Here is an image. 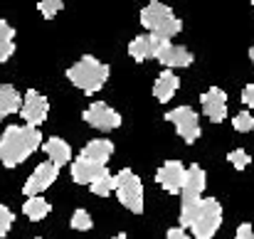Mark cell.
<instances>
[{"instance_id":"obj_1","label":"cell","mask_w":254,"mask_h":239,"mask_svg":"<svg viewBox=\"0 0 254 239\" xmlns=\"http://www.w3.org/2000/svg\"><path fill=\"white\" fill-rule=\"evenodd\" d=\"M42 146V133L30 126H7L0 136V163L17 168Z\"/></svg>"},{"instance_id":"obj_17","label":"cell","mask_w":254,"mask_h":239,"mask_svg":"<svg viewBox=\"0 0 254 239\" xmlns=\"http://www.w3.org/2000/svg\"><path fill=\"white\" fill-rule=\"evenodd\" d=\"M22 109V96L12 84H0V121L10 114H20Z\"/></svg>"},{"instance_id":"obj_16","label":"cell","mask_w":254,"mask_h":239,"mask_svg":"<svg viewBox=\"0 0 254 239\" xmlns=\"http://www.w3.org/2000/svg\"><path fill=\"white\" fill-rule=\"evenodd\" d=\"M178 89H180L178 74H173L170 69H166V72H161V77L153 84V96H156L161 104H168L170 99L178 94Z\"/></svg>"},{"instance_id":"obj_2","label":"cell","mask_w":254,"mask_h":239,"mask_svg":"<svg viewBox=\"0 0 254 239\" xmlns=\"http://www.w3.org/2000/svg\"><path fill=\"white\" fill-rule=\"evenodd\" d=\"M141 25L148 30V35H153L161 42H173V37L183 30V22L173 12V7L158 2V0H151L141 10Z\"/></svg>"},{"instance_id":"obj_12","label":"cell","mask_w":254,"mask_h":239,"mask_svg":"<svg viewBox=\"0 0 254 239\" xmlns=\"http://www.w3.org/2000/svg\"><path fill=\"white\" fill-rule=\"evenodd\" d=\"M200 104L212 123H222L227 119V91H222L220 86H210L205 94H200Z\"/></svg>"},{"instance_id":"obj_7","label":"cell","mask_w":254,"mask_h":239,"mask_svg":"<svg viewBox=\"0 0 254 239\" xmlns=\"http://www.w3.org/2000/svg\"><path fill=\"white\" fill-rule=\"evenodd\" d=\"M82 119H84V123H89L96 131H116L121 126V114L116 109H111L109 104H104V101L89 104L82 111Z\"/></svg>"},{"instance_id":"obj_11","label":"cell","mask_w":254,"mask_h":239,"mask_svg":"<svg viewBox=\"0 0 254 239\" xmlns=\"http://www.w3.org/2000/svg\"><path fill=\"white\" fill-rule=\"evenodd\" d=\"M205 185H207L205 170H202L197 163H192V165L188 168V180H185V187H183V192H180V207L200 205V202L205 200V197H202Z\"/></svg>"},{"instance_id":"obj_8","label":"cell","mask_w":254,"mask_h":239,"mask_svg":"<svg viewBox=\"0 0 254 239\" xmlns=\"http://www.w3.org/2000/svg\"><path fill=\"white\" fill-rule=\"evenodd\" d=\"M47 114H50L47 96H42L37 89H27L25 99H22V109H20V116H22L25 126H30V128L42 126L47 121Z\"/></svg>"},{"instance_id":"obj_13","label":"cell","mask_w":254,"mask_h":239,"mask_svg":"<svg viewBox=\"0 0 254 239\" xmlns=\"http://www.w3.org/2000/svg\"><path fill=\"white\" fill-rule=\"evenodd\" d=\"M156 60H158L166 69H185V67L192 64L195 57H192V52H190L188 47H183V45H175V42H161Z\"/></svg>"},{"instance_id":"obj_22","label":"cell","mask_w":254,"mask_h":239,"mask_svg":"<svg viewBox=\"0 0 254 239\" xmlns=\"http://www.w3.org/2000/svg\"><path fill=\"white\" fill-rule=\"evenodd\" d=\"M69 225H72V230H77V232H89V230L94 227V220H91V215L86 212L84 207H79V210H74Z\"/></svg>"},{"instance_id":"obj_20","label":"cell","mask_w":254,"mask_h":239,"mask_svg":"<svg viewBox=\"0 0 254 239\" xmlns=\"http://www.w3.org/2000/svg\"><path fill=\"white\" fill-rule=\"evenodd\" d=\"M50 202L45 200V197H27L25 200V205H22V212H25V217L27 220H32V222H40V220H45L47 215H50Z\"/></svg>"},{"instance_id":"obj_32","label":"cell","mask_w":254,"mask_h":239,"mask_svg":"<svg viewBox=\"0 0 254 239\" xmlns=\"http://www.w3.org/2000/svg\"><path fill=\"white\" fill-rule=\"evenodd\" d=\"M250 60H252V64H254V45L250 47Z\"/></svg>"},{"instance_id":"obj_34","label":"cell","mask_w":254,"mask_h":239,"mask_svg":"<svg viewBox=\"0 0 254 239\" xmlns=\"http://www.w3.org/2000/svg\"><path fill=\"white\" fill-rule=\"evenodd\" d=\"M37 239H42V237H37Z\"/></svg>"},{"instance_id":"obj_19","label":"cell","mask_w":254,"mask_h":239,"mask_svg":"<svg viewBox=\"0 0 254 239\" xmlns=\"http://www.w3.org/2000/svg\"><path fill=\"white\" fill-rule=\"evenodd\" d=\"M82 156L89 160H96V163H101V165H106V160L114 156V143H111L109 138H94V141H89L84 146Z\"/></svg>"},{"instance_id":"obj_3","label":"cell","mask_w":254,"mask_h":239,"mask_svg":"<svg viewBox=\"0 0 254 239\" xmlns=\"http://www.w3.org/2000/svg\"><path fill=\"white\" fill-rule=\"evenodd\" d=\"M109 72H111L109 64L99 62L91 55H84L79 62H74L67 69V79H69V84H74L77 89H82L84 94H94V91H99L106 84Z\"/></svg>"},{"instance_id":"obj_31","label":"cell","mask_w":254,"mask_h":239,"mask_svg":"<svg viewBox=\"0 0 254 239\" xmlns=\"http://www.w3.org/2000/svg\"><path fill=\"white\" fill-rule=\"evenodd\" d=\"M114 239H131V237H128V235H124V232H121V235H116V237H114Z\"/></svg>"},{"instance_id":"obj_9","label":"cell","mask_w":254,"mask_h":239,"mask_svg":"<svg viewBox=\"0 0 254 239\" xmlns=\"http://www.w3.org/2000/svg\"><path fill=\"white\" fill-rule=\"evenodd\" d=\"M188 180V168L180 160H166L158 170H156V182L170 192V195H180Z\"/></svg>"},{"instance_id":"obj_27","label":"cell","mask_w":254,"mask_h":239,"mask_svg":"<svg viewBox=\"0 0 254 239\" xmlns=\"http://www.w3.org/2000/svg\"><path fill=\"white\" fill-rule=\"evenodd\" d=\"M12 222H15V215H12V210H7L5 205H0V239L7 237V232H10Z\"/></svg>"},{"instance_id":"obj_25","label":"cell","mask_w":254,"mask_h":239,"mask_svg":"<svg viewBox=\"0 0 254 239\" xmlns=\"http://www.w3.org/2000/svg\"><path fill=\"white\" fill-rule=\"evenodd\" d=\"M227 163H230L235 170H247V165L252 163V158H250L247 151L237 148V151H230V153H227Z\"/></svg>"},{"instance_id":"obj_4","label":"cell","mask_w":254,"mask_h":239,"mask_svg":"<svg viewBox=\"0 0 254 239\" xmlns=\"http://www.w3.org/2000/svg\"><path fill=\"white\" fill-rule=\"evenodd\" d=\"M220 225H222V205H220V200L217 197H205L200 210H197V215H195V220H192V225H190L192 237L212 239L217 235Z\"/></svg>"},{"instance_id":"obj_23","label":"cell","mask_w":254,"mask_h":239,"mask_svg":"<svg viewBox=\"0 0 254 239\" xmlns=\"http://www.w3.org/2000/svg\"><path fill=\"white\" fill-rule=\"evenodd\" d=\"M91 192L99 195V197H109L111 192H116V175H106V178L96 180L91 185Z\"/></svg>"},{"instance_id":"obj_26","label":"cell","mask_w":254,"mask_h":239,"mask_svg":"<svg viewBox=\"0 0 254 239\" xmlns=\"http://www.w3.org/2000/svg\"><path fill=\"white\" fill-rule=\"evenodd\" d=\"M62 7H64V2H62V0H42V2H37V10H40L47 20H52Z\"/></svg>"},{"instance_id":"obj_6","label":"cell","mask_w":254,"mask_h":239,"mask_svg":"<svg viewBox=\"0 0 254 239\" xmlns=\"http://www.w3.org/2000/svg\"><path fill=\"white\" fill-rule=\"evenodd\" d=\"M166 121L175 126L178 136L188 146H192L200 138V119H197V111H192L190 106H178V109L168 111L166 114Z\"/></svg>"},{"instance_id":"obj_29","label":"cell","mask_w":254,"mask_h":239,"mask_svg":"<svg viewBox=\"0 0 254 239\" xmlns=\"http://www.w3.org/2000/svg\"><path fill=\"white\" fill-rule=\"evenodd\" d=\"M235 239H254V230L250 222H242L240 227H237V235H235Z\"/></svg>"},{"instance_id":"obj_30","label":"cell","mask_w":254,"mask_h":239,"mask_svg":"<svg viewBox=\"0 0 254 239\" xmlns=\"http://www.w3.org/2000/svg\"><path fill=\"white\" fill-rule=\"evenodd\" d=\"M166 239H190V237H188V232L183 227H173V230H168V237Z\"/></svg>"},{"instance_id":"obj_18","label":"cell","mask_w":254,"mask_h":239,"mask_svg":"<svg viewBox=\"0 0 254 239\" xmlns=\"http://www.w3.org/2000/svg\"><path fill=\"white\" fill-rule=\"evenodd\" d=\"M45 153H47V158L52 160L57 168H62L64 163H69V160H72V146H69L64 138L52 136V138H47V141H45Z\"/></svg>"},{"instance_id":"obj_10","label":"cell","mask_w":254,"mask_h":239,"mask_svg":"<svg viewBox=\"0 0 254 239\" xmlns=\"http://www.w3.org/2000/svg\"><path fill=\"white\" fill-rule=\"evenodd\" d=\"M57 175H60V168H57L52 160L40 163V165L32 170V175L25 180L22 195H25V197H40V192H42V190H47L50 185H55Z\"/></svg>"},{"instance_id":"obj_15","label":"cell","mask_w":254,"mask_h":239,"mask_svg":"<svg viewBox=\"0 0 254 239\" xmlns=\"http://www.w3.org/2000/svg\"><path fill=\"white\" fill-rule=\"evenodd\" d=\"M161 47V40H156L153 35H138L128 42V55L133 62H146V60H156Z\"/></svg>"},{"instance_id":"obj_5","label":"cell","mask_w":254,"mask_h":239,"mask_svg":"<svg viewBox=\"0 0 254 239\" xmlns=\"http://www.w3.org/2000/svg\"><path fill=\"white\" fill-rule=\"evenodd\" d=\"M116 197L133 215H141L143 212V182L138 180V175L133 170L124 168L116 175Z\"/></svg>"},{"instance_id":"obj_14","label":"cell","mask_w":254,"mask_h":239,"mask_svg":"<svg viewBox=\"0 0 254 239\" xmlns=\"http://www.w3.org/2000/svg\"><path fill=\"white\" fill-rule=\"evenodd\" d=\"M72 180L77 182V185H94L96 180H101V178H106L109 175V170H106V165H101V163H96V160H89L84 156H79V158L72 163Z\"/></svg>"},{"instance_id":"obj_33","label":"cell","mask_w":254,"mask_h":239,"mask_svg":"<svg viewBox=\"0 0 254 239\" xmlns=\"http://www.w3.org/2000/svg\"><path fill=\"white\" fill-rule=\"evenodd\" d=\"M252 7H254V0H252Z\"/></svg>"},{"instance_id":"obj_24","label":"cell","mask_w":254,"mask_h":239,"mask_svg":"<svg viewBox=\"0 0 254 239\" xmlns=\"http://www.w3.org/2000/svg\"><path fill=\"white\" fill-rule=\"evenodd\" d=\"M232 128L240 131V133H250V131H254V116L250 111H240V114L232 119Z\"/></svg>"},{"instance_id":"obj_21","label":"cell","mask_w":254,"mask_h":239,"mask_svg":"<svg viewBox=\"0 0 254 239\" xmlns=\"http://www.w3.org/2000/svg\"><path fill=\"white\" fill-rule=\"evenodd\" d=\"M15 55V30L10 22L0 20V62H7Z\"/></svg>"},{"instance_id":"obj_28","label":"cell","mask_w":254,"mask_h":239,"mask_svg":"<svg viewBox=\"0 0 254 239\" xmlns=\"http://www.w3.org/2000/svg\"><path fill=\"white\" fill-rule=\"evenodd\" d=\"M242 104H245L247 109H254V84H247V86L242 89Z\"/></svg>"}]
</instances>
